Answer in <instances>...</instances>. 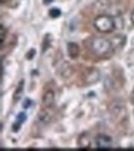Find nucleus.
I'll use <instances>...</instances> for the list:
<instances>
[{"label": "nucleus", "mask_w": 134, "mask_h": 151, "mask_svg": "<svg viewBox=\"0 0 134 151\" xmlns=\"http://www.w3.org/2000/svg\"><path fill=\"white\" fill-rule=\"evenodd\" d=\"M54 0H43V4H50V3H52Z\"/></svg>", "instance_id": "17"}, {"label": "nucleus", "mask_w": 134, "mask_h": 151, "mask_svg": "<svg viewBox=\"0 0 134 151\" xmlns=\"http://www.w3.org/2000/svg\"><path fill=\"white\" fill-rule=\"evenodd\" d=\"M22 82L20 83V86H19V89H17V92H15V100H19L20 99V97H21V93H22Z\"/></svg>", "instance_id": "12"}, {"label": "nucleus", "mask_w": 134, "mask_h": 151, "mask_svg": "<svg viewBox=\"0 0 134 151\" xmlns=\"http://www.w3.org/2000/svg\"><path fill=\"white\" fill-rule=\"evenodd\" d=\"M0 37H1V46H4V42H5V39H6V27L4 25L0 26Z\"/></svg>", "instance_id": "11"}, {"label": "nucleus", "mask_w": 134, "mask_h": 151, "mask_svg": "<svg viewBox=\"0 0 134 151\" xmlns=\"http://www.w3.org/2000/svg\"><path fill=\"white\" fill-rule=\"evenodd\" d=\"M49 15H50V17L56 19V17H59L61 15V10L59 8H51L50 11H49Z\"/></svg>", "instance_id": "10"}, {"label": "nucleus", "mask_w": 134, "mask_h": 151, "mask_svg": "<svg viewBox=\"0 0 134 151\" xmlns=\"http://www.w3.org/2000/svg\"><path fill=\"white\" fill-rule=\"evenodd\" d=\"M78 146L81 149H88L91 146V139L87 134H82L80 137H78Z\"/></svg>", "instance_id": "9"}, {"label": "nucleus", "mask_w": 134, "mask_h": 151, "mask_svg": "<svg viewBox=\"0 0 134 151\" xmlns=\"http://www.w3.org/2000/svg\"><path fill=\"white\" fill-rule=\"evenodd\" d=\"M55 104V93L52 91H47L42 97V105L45 108H51Z\"/></svg>", "instance_id": "5"}, {"label": "nucleus", "mask_w": 134, "mask_h": 151, "mask_svg": "<svg viewBox=\"0 0 134 151\" xmlns=\"http://www.w3.org/2000/svg\"><path fill=\"white\" fill-rule=\"evenodd\" d=\"M67 53L72 60L78 58L80 56V47L76 42H68L67 43Z\"/></svg>", "instance_id": "6"}, {"label": "nucleus", "mask_w": 134, "mask_h": 151, "mask_svg": "<svg viewBox=\"0 0 134 151\" xmlns=\"http://www.w3.org/2000/svg\"><path fill=\"white\" fill-rule=\"evenodd\" d=\"M0 1H1V3H6V1H8V0H0Z\"/></svg>", "instance_id": "18"}, {"label": "nucleus", "mask_w": 134, "mask_h": 151, "mask_svg": "<svg viewBox=\"0 0 134 151\" xmlns=\"http://www.w3.org/2000/svg\"><path fill=\"white\" fill-rule=\"evenodd\" d=\"M59 72L63 78H68L72 74V66L70 65L68 62H63V63L61 65V67H60Z\"/></svg>", "instance_id": "7"}, {"label": "nucleus", "mask_w": 134, "mask_h": 151, "mask_svg": "<svg viewBox=\"0 0 134 151\" xmlns=\"http://www.w3.org/2000/svg\"><path fill=\"white\" fill-rule=\"evenodd\" d=\"M132 97H133V99H134V89H133V93H132Z\"/></svg>", "instance_id": "19"}, {"label": "nucleus", "mask_w": 134, "mask_h": 151, "mask_svg": "<svg viewBox=\"0 0 134 151\" xmlns=\"http://www.w3.org/2000/svg\"><path fill=\"white\" fill-rule=\"evenodd\" d=\"M101 79V72L97 68H91L85 74V82L87 84H94Z\"/></svg>", "instance_id": "4"}, {"label": "nucleus", "mask_w": 134, "mask_h": 151, "mask_svg": "<svg viewBox=\"0 0 134 151\" xmlns=\"http://www.w3.org/2000/svg\"><path fill=\"white\" fill-rule=\"evenodd\" d=\"M25 120H26V114H25V113H20V114L17 115V118H16V122L22 124Z\"/></svg>", "instance_id": "13"}, {"label": "nucleus", "mask_w": 134, "mask_h": 151, "mask_svg": "<svg viewBox=\"0 0 134 151\" xmlns=\"http://www.w3.org/2000/svg\"><path fill=\"white\" fill-rule=\"evenodd\" d=\"M113 42L106 37H93L89 42V48L91 51L99 57H106L113 50Z\"/></svg>", "instance_id": "1"}, {"label": "nucleus", "mask_w": 134, "mask_h": 151, "mask_svg": "<svg viewBox=\"0 0 134 151\" xmlns=\"http://www.w3.org/2000/svg\"><path fill=\"white\" fill-rule=\"evenodd\" d=\"M96 145H97V149H101V150L111 149L113 145V139L107 134H99L96 137Z\"/></svg>", "instance_id": "3"}, {"label": "nucleus", "mask_w": 134, "mask_h": 151, "mask_svg": "<svg viewBox=\"0 0 134 151\" xmlns=\"http://www.w3.org/2000/svg\"><path fill=\"white\" fill-rule=\"evenodd\" d=\"M20 125H21V123H19V122L14 123V125H12V131H19V129H20Z\"/></svg>", "instance_id": "15"}, {"label": "nucleus", "mask_w": 134, "mask_h": 151, "mask_svg": "<svg viewBox=\"0 0 134 151\" xmlns=\"http://www.w3.org/2000/svg\"><path fill=\"white\" fill-rule=\"evenodd\" d=\"M22 105H24V108H25V109H28V108H30V106L33 105V102H31V99L26 98V99L24 100V104H22Z\"/></svg>", "instance_id": "14"}, {"label": "nucleus", "mask_w": 134, "mask_h": 151, "mask_svg": "<svg viewBox=\"0 0 134 151\" xmlns=\"http://www.w3.org/2000/svg\"><path fill=\"white\" fill-rule=\"evenodd\" d=\"M93 26L101 34H109L117 27V24L114 19L109 15H99L94 19Z\"/></svg>", "instance_id": "2"}, {"label": "nucleus", "mask_w": 134, "mask_h": 151, "mask_svg": "<svg viewBox=\"0 0 134 151\" xmlns=\"http://www.w3.org/2000/svg\"><path fill=\"white\" fill-rule=\"evenodd\" d=\"M130 21L134 24V10L132 11V14H130Z\"/></svg>", "instance_id": "16"}, {"label": "nucleus", "mask_w": 134, "mask_h": 151, "mask_svg": "<svg viewBox=\"0 0 134 151\" xmlns=\"http://www.w3.org/2000/svg\"><path fill=\"white\" fill-rule=\"evenodd\" d=\"M37 119H39V122L42 124V125H47L50 124L51 122V114L46 110V109H43V110H40L39 111V115H37Z\"/></svg>", "instance_id": "8"}]
</instances>
